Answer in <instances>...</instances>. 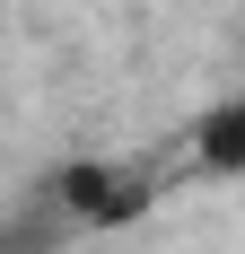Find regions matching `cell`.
Instances as JSON below:
<instances>
[{
	"label": "cell",
	"mask_w": 245,
	"mask_h": 254,
	"mask_svg": "<svg viewBox=\"0 0 245 254\" xmlns=\"http://www.w3.org/2000/svg\"><path fill=\"white\" fill-rule=\"evenodd\" d=\"M193 167L201 176H245V97H210L193 114Z\"/></svg>",
	"instance_id": "cell-1"
}]
</instances>
